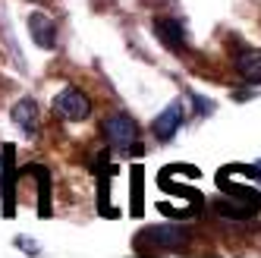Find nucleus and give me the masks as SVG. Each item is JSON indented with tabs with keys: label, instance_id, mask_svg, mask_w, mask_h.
Listing matches in <instances>:
<instances>
[{
	"label": "nucleus",
	"instance_id": "obj_4",
	"mask_svg": "<svg viewBox=\"0 0 261 258\" xmlns=\"http://www.w3.org/2000/svg\"><path fill=\"white\" fill-rule=\"evenodd\" d=\"M182 126V104L179 101H170L161 114L154 117V123H151V133H154V139H161V142H170L173 136H176V129Z\"/></svg>",
	"mask_w": 261,
	"mask_h": 258
},
{
	"label": "nucleus",
	"instance_id": "obj_7",
	"mask_svg": "<svg viewBox=\"0 0 261 258\" xmlns=\"http://www.w3.org/2000/svg\"><path fill=\"white\" fill-rule=\"evenodd\" d=\"M236 69H239V76L258 85L261 82V50L258 47H246V50H239L236 54Z\"/></svg>",
	"mask_w": 261,
	"mask_h": 258
},
{
	"label": "nucleus",
	"instance_id": "obj_5",
	"mask_svg": "<svg viewBox=\"0 0 261 258\" xmlns=\"http://www.w3.org/2000/svg\"><path fill=\"white\" fill-rule=\"evenodd\" d=\"M29 32H32V41L38 47H44V50L57 47V22H54L47 13H32L29 16Z\"/></svg>",
	"mask_w": 261,
	"mask_h": 258
},
{
	"label": "nucleus",
	"instance_id": "obj_2",
	"mask_svg": "<svg viewBox=\"0 0 261 258\" xmlns=\"http://www.w3.org/2000/svg\"><path fill=\"white\" fill-rule=\"evenodd\" d=\"M54 110H57V117L69 120V123H82L91 117V101L82 88L76 85H66L57 98H54Z\"/></svg>",
	"mask_w": 261,
	"mask_h": 258
},
{
	"label": "nucleus",
	"instance_id": "obj_6",
	"mask_svg": "<svg viewBox=\"0 0 261 258\" xmlns=\"http://www.w3.org/2000/svg\"><path fill=\"white\" fill-rule=\"evenodd\" d=\"M10 117H13V123L19 126L25 136H35V133H38V104H35L32 98L16 101L13 110H10Z\"/></svg>",
	"mask_w": 261,
	"mask_h": 258
},
{
	"label": "nucleus",
	"instance_id": "obj_1",
	"mask_svg": "<svg viewBox=\"0 0 261 258\" xmlns=\"http://www.w3.org/2000/svg\"><path fill=\"white\" fill-rule=\"evenodd\" d=\"M101 133L110 148L117 151H136L139 148V123L129 114H110L101 120Z\"/></svg>",
	"mask_w": 261,
	"mask_h": 258
},
{
	"label": "nucleus",
	"instance_id": "obj_3",
	"mask_svg": "<svg viewBox=\"0 0 261 258\" xmlns=\"http://www.w3.org/2000/svg\"><path fill=\"white\" fill-rule=\"evenodd\" d=\"M154 35L164 41V47L167 50H173V54H182L186 50V29H182V22L179 19H173V16H158L154 19Z\"/></svg>",
	"mask_w": 261,
	"mask_h": 258
}]
</instances>
